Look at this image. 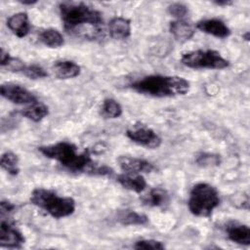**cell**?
Returning <instances> with one entry per match:
<instances>
[{"instance_id":"obj_12","label":"cell","mask_w":250,"mask_h":250,"mask_svg":"<svg viewBox=\"0 0 250 250\" xmlns=\"http://www.w3.org/2000/svg\"><path fill=\"white\" fill-rule=\"evenodd\" d=\"M225 230L230 241L240 245L250 244V229L247 225L230 221L226 224Z\"/></svg>"},{"instance_id":"obj_23","label":"cell","mask_w":250,"mask_h":250,"mask_svg":"<svg viewBox=\"0 0 250 250\" xmlns=\"http://www.w3.org/2000/svg\"><path fill=\"white\" fill-rule=\"evenodd\" d=\"M122 106L121 104L114 99L107 98L104 99L102 104L101 113L104 118L114 119L118 118L122 114Z\"/></svg>"},{"instance_id":"obj_25","label":"cell","mask_w":250,"mask_h":250,"mask_svg":"<svg viewBox=\"0 0 250 250\" xmlns=\"http://www.w3.org/2000/svg\"><path fill=\"white\" fill-rule=\"evenodd\" d=\"M135 249H154V250H162L165 248L164 244L155 239H141L136 241L134 244Z\"/></svg>"},{"instance_id":"obj_24","label":"cell","mask_w":250,"mask_h":250,"mask_svg":"<svg viewBox=\"0 0 250 250\" xmlns=\"http://www.w3.org/2000/svg\"><path fill=\"white\" fill-rule=\"evenodd\" d=\"M22 73L28 77L29 79L35 80V79H40V78H44L48 76L47 71L39 64L33 63V64H29V65H25L24 69L22 70Z\"/></svg>"},{"instance_id":"obj_16","label":"cell","mask_w":250,"mask_h":250,"mask_svg":"<svg viewBox=\"0 0 250 250\" xmlns=\"http://www.w3.org/2000/svg\"><path fill=\"white\" fill-rule=\"evenodd\" d=\"M53 70L59 79H70L80 74L81 67L73 61L63 60L56 62L53 65Z\"/></svg>"},{"instance_id":"obj_26","label":"cell","mask_w":250,"mask_h":250,"mask_svg":"<svg viewBox=\"0 0 250 250\" xmlns=\"http://www.w3.org/2000/svg\"><path fill=\"white\" fill-rule=\"evenodd\" d=\"M168 12L171 16L177 18V20H182L185 16H187L188 10V7L183 3H173L169 5Z\"/></svg>"},{"instance_id":"obj_27","label":"cell","mask_w":250,"mask_h":250,"mask_svg":"<svg viewBox=\"0 0 250 250\" xmlns=\"http://www.w3.org/2000/svg\"><path fill=\"white\" fill-rule=\"evenodd\" d=\"M4 67H6L10 71H17V72L21 71L22 72L25 65L21 60H19L17 58H11L10 61L8 62V63Z\"/></svg>"},{"instance_id":"obj_11","label":"cell","mask_w":250,"mask_h":250,"mask_svg":"<svg viewBox=\"0 0 250 250\" xmlns=\"http://www.w3.org/2000/svg\"><path fill=\"white\" fill-rule=\"evenodd\" d=\"M195 27L200 31L218 38H227L230 35L229 27L219 19H205L197 21Z\"/></svg>"},{"instance_id":"obj_21","label":"cell","mask_w":250,"mask_h":250,"mask_svg":"<svg viewBox=\"0 0 250 250\" xmlns=\"http://www.w3.org/2000/svg\"><path fill=\"white\" fill-rule=\"evenodd\" d=\"M118 222L124 226H144L148 223V218L134 210H125L118 215Z\"/></svg>"},{"instance_id":"obj_8","label":"cell","mask_w":250,"mask_h":250,"mask_svg":"<svg viewBox=\"0 0 250 250\" xmlns=\"http://www.w3.org/2000/svg\"><path fill=\"white\" fill-rule=\"evenodd\" d=\"M25 242V238L13 221L8 217H1L0 224V245L7 248H21Z\"/></svg>"},{"instance_id":"obj_18","label":"cell","mask_w":250,"mask_h":250,"mask_svg":"<svg viewBox=\"0 0 250 250\" xmlns=\"http://www.w3.org/2000/svg\"><path fill=\"white\" fill-rule=\"evenodd\" d=\"M142 201L150 207H163L169 202V193L164 188H154L142 197Z\"/></svg>"},{"instance_id":"obj_7","label":"cell","mask_w":250,"mask_h":250,"mask_svg":"<svg viewBox=\"0 0 250 250\" xmlns=\"http://www.w3.org/2000/svg\"><path fill=\"white\" fill-rule=\"evenodd\" d=\"M126 136L132 142L150 149L157 148L162 144L160 136L151 128L142 123H136L131 128L127 129Z\"/></svg>"},{"instance_id":"obj_32","label":"cell","mask_w":250,"mask_h":250,"mask_svg":"<svg viewBox=\"0 0 250 250\" xmlns=\"http://www.w3.org/2000/svg\"><path fill=\"white\" fill-rule=\"evenodd\" d=\"M21 3L22 5H33V4L37 3V1L36 0H33V1H31V0H29V1H21Z\"/></svg>"},{"instance_id":"obj_5","label":"cell","mask_w":250,"mask_h":250,"mask_svg":"<svg viewBox=\"0 0 250 250\" xmlns=\"http://www.w3.org/2000/svg\"><path fill=\"white\" fill-rule=\"evenodd\" d=\"M219 204V192L210 184L197 183L189 191L188 206L190 213L196 217H210Z\"/></svg>"},{"instance_id":"obj_14","label":"cell","mask_w":250,"mask_h":250,"mask_svg":"<svg viewBox=\"0 0 250 250\" xmlns=\"http://www.w3.org/2000/svg\"><path fill=\"white\" fill-rule=\"evenodd\" d=\"M108 32L113 39H127L131 35V21L123 17H114L108 22Z\"/></svg>"},{"instance_id":"obj_33","label":"cell","mask_w":250,"mask_h":250,"mask_svg":"<svg viewBox=\"0 0 250 250\" xmlns=\"http://www.w3.org/2000/svg\"><path fill=\"white\" fill-rule=\"evenodd\" d=\"M243 37H244V39H245L246 41H248V40H249V32H246V33L243 35Z\"/></svg>"},{"instance_id":"obj_9","label":"cell","mask_w":250,"mask_h":250,"mask_svg":"<svg viewBox=\"0 0 250 250\" xmlns=\"http://www.w3.org/2000/svg\"><path fill=\"white\" fill-rule=\"evenodd\" d=\"M0 93L3 98L16 104H31L37 101V98L26 88L20 84L5 83L0 87Z\"/></svg>"},{"instance_id":"obj_30","label":"cell","mask_w":250,"mask_h":250,"mask_svg":"<svg viewBox=\"0 0 250 250\" xmlns=\"http://www.w3.org/2000/svg\"><path fill=\"white\" fill-rule=\"evenodd\" d=\"M11 58H12V57L10 56V54H9L7 51H5L3 48H1V53H0V64H1L2 67H4V66L8 63V62L10 61Z\"/></svg>"},{"instance_id":"obj_31","label":"cell","mask_w":250,"mask_h":250,"mask_svg":"<svg viewBox=\"0 0 250 250\" xmlns=\"http://www.w3.org/2000/svg\"><path fill=\"white\" fill-rule=\"evenodd\" d=\"M214 3L218 6H228V5H230L232 2L229 0H219V1H214Z\"/></svg>"},{"instance_id":"obj_2","label":"cell","mask_w":250,"mask_h":250,"mask_svg":"<svg viewBox=\"0 0 250 250\" xmlns=\"http://www.w3.org/2000/svg\"><path fill=\"white\" fill-rule=\"evenodd\" d=\"M38 150L46 157L54 159L72 172H88L95 174L98 165L91 157L89 149L78 151L77 146L69 142H59L42 146Z\"/></svg>"},{"instance_id":"obj_29","label":"cell","mask_w":250,"mask_h":250,"mask_svg":"<svg viewBox=\"0 0 250 250\" xmlns=\"http://www.w3.org/2000/svg\"><path fill=\"white\" fill-rule=\"evenodd\" d=\"M16 206L7 201V200H2L0 203V216L1 217H8L9 214H11L15 210Z\"/></svg>"},{"instance_id":"obj_15","label":"cell","mask_w":250,"mask_h":250,"mask_svg":"<svg viewBox=\"0 0 250 250\" xmlns=\"http://www.w3.org/2000/svg\"><path fill=\"white\" fill-rule=\"evenodd\" d=\"M116 181L124 188L140 193L146 188V181L141 174H130L123 173L117 176Z\"/></svg>"},{"instance_id":"obj_22","label":"cell","mask_w":250,"mask_h":250,"mask_svg":"<svg viewBox=\"0 0 250 250\" xmlns=\"http://www.w3.org/2000/svg\"><path fill=\"white\" fill-rule=\"evenodd\" d=\"M0 165L3 170L12 176H16L20 172L19 157L15 152L11 150H7L2 154Z\"/></svg>"},{"instance_id":"obj_6","label":"cell","mask_w":250,"mask_h":250,"mask_svg":"<svg viewBox=\"0 0 250 250\" xmlns=\"http://www.w3.org/2000/svg\"><path fill=\"white\" fill-rule=\"evenodd\" d=\"M181 62L184 65L195 69H224L229 65V62L219 52L211 49L194 50L182 55Z\"/></svg>"},{"instance_id":"obj_13","label":"cell","mask_w":250,"mask_h":250,"mask_svg":"<svg viewBox=\"0 0 250 250\" xmlns=\"http://www.w3.org/2000/svg\"><path fill=\"white\" fill-rule=\"evenodd\" d=\"M7 26L16 36L20 38L25 37L30 31V23L27 14L19 12L12 15L7 20Z\"/></svg>"},{"instance_id":"obj_20","label":"cell","mask_w":250,"mask_h":250,"mask_svg":"<svg viewBox=\"0 0 250 250\" xmlns=\"http://www.w3.org/2000/svg\"><path fill=\"white\" fill-rule=\"evenodd\" d=\"M39 40L47 47L59 48L64 44L62 33L55 28H46L39 34Z\"/></svg>"},{"instance_id":"obj_3","label":"cell","mask_w":250,"mask_h":250,"mask_svg":"<svg viewBox=\"0 0 250 250\" xmlns=\"http://www.w3.org/2000/svg\"><path fill=\"white\" fill-rule=\"evenodd\" d=\"M130 88L149 97L173 98L186 95L189 90V82L180 76L152 74L134 81Z\"/></svg>"},{"instance_id":"obj_19","label":"cell","mask_w":250,"mask_h":250,"mask_svg":"<svg viewBox=\"0 0 250 250\" xmlns=\"http://www.w3.org/2000/svg\"><path fill=\"white\" fill-rule=\"evenodd\" d=\"M21 114L29 120L39 122L49 114V108L46 104L40 102H36L21 109Z\"/></svg>"},{"instance_id":"obj_10","label":"cell","mask_w":250,"mask_h":250,"mask_svg":"<svg viewBox=\"0 0 250 250\" xmlns=\"http://www.w3.org/2000/svg\"><path fill=\"white\" fill-rule=\"evenodd\" d=\"M118 165L124 173L130 174H141V173H150L154 170V166L151 162L138 157L120 155L117 158Z\"/></svg>"},{"instance_id":"obj_28","label":"cell","mask_w":250,"mask_h":250,"mask_svg":"<svg viewBox=\"0 0 250 250\" xmlns=\"http://www.w3.org/2000/svg\"><path fill=\"white\" fill-rule=\"evenodd\" d=\"M197 163L200 165H212V164H219V156L218 155H211V154H202L197 158Z\"/></svg>"},{"instance_id":"obj_17","label":"cell","mask_w":250,"mask_h":250,"mask_svg":"<svg viewBox=\"0 0 250 250\" xmlns=\"http://www.w3.org/2000/svg\"><path fill=\"white\" fill-rule=\"evenodd\" d=\"M169 30L178 41H188L195 32L193 25L183 19L171 21L169 24Z\"/></svg>"},{"instance_id":"obj_4","label":"cell","mask_w":250,"mask_h":250,"mask_svg":"<svg viewBox=\"0 0 250 250\" xmlns=\"http://www.w3.org/2000/svg\"><path fill=\"white\" fill-rule=\"evenodd\" d=\"M30 202L55 219L72 215L76 208L75 200L69 196H61L55 190L37 188L30 194Z\"/></svg>"},{"instance_id":"obj_1","label":"cell","mask_w":250,"mask_h":250,"mask_svg":"<svg viewBox=\"0 0 250 250\" xmlns=\"http://www.w3.org/2000/svg\"><path fill=\"white\" fill-rule=\"evenodd\" d=\"M60 16L64 29L76 36L97 40L104 36V20L100 11L83 2H62Z\"/></svg>"}]
</instances>
